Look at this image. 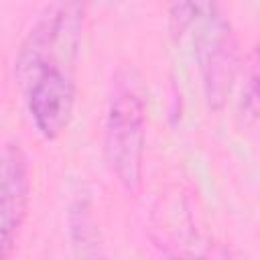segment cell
Masks as SVG:
<instances>
[{"mask_svg": "<svg viewBox=\"0 0 260 260\" xmlns=\"http://www.w3.org/2000/svg\"><path fill=\"white\" fill-rule=\"evenodd\" d=\"M146 106L136 81H118L106 116V160L126 191H134L142 175Z\"/></svg>", "mask_w": 260, "mask_h": 260, "instance_id": "6da1fadb", "label": "cell"}, {"mask_svg": "<svg viewBox=\"0 0 260 260\" xmlns=\"http://www.w3.org/2000/svg\"><path fill=\"white\" fill-rule=\"evenodd\" d=\"M24 95L30 120L45 140L59 138L71 122L75 106V83L57 61L41 65L24 81Z\"/></svg>", "mask_w": 260, "mask_h": 260, "instance_id": "7a4b0ae2", "label": "cell"}, {"mask_svg": "<svg viewBox=\"0 0 260 260\" xmlns=\"http://www.w3.org/2000/svg\"><path fill=\"white\" fill-rule=\"evenodd\" d=\"M30 193L28 165L22 148L16 142H6L2 148V213H0V256L8 258L20 225L26 217Z\"/></svg>", "mask_w": 260, "mask_h": 260, "instance_id": "3957f363", "label": "cell"}, {"mask_svg": "<svg viewBox=\"0 0 260 260\" xmlns=\"http://www.w3.org/2000/svg\"><path fill=\"white\" fill-rule=\"evenodd\" d=\"M197 55L201 61V69L205 71L207 95L209 100H215L223 93L232 69L230 32L221 16L211 12V16L203 20V32L197 41Z\"/></svg>", "mask_w": 260, "mask_h": 260, "instance_id": "277c9868", "label": "cell"}, {"mask_svg": "<svg viewBox=\"0 0 260 260\" xmlns=\"http://www.w3.org/2000/svg\"><path fill=\"white\" fill-rule=\"evenodd\" d=\"M252 77H250V81H252V87L256 89V93L260 95V51H256L254 53V61H252Z\"/></svg>", "mask_w": 260, "mask_h": 260, "instance_id": "5b68a950", "label": "cell"}]
</instances>
